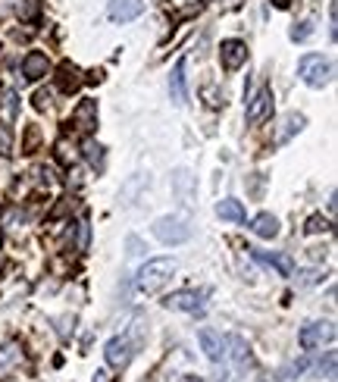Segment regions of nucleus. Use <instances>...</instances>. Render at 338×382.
<instances>
[{
	"instance_id": "obj_36",
	"label": "nucleus",
	"mask_w": 338,
	"mask_h": 382,
	"mask_svg": "<svg viewBox=\"0 0 338 382\" xmlns=\"http://www.w3.org/2000/svg\"><path fill=\"white\" fill-rule=\"evenodd\" d=\"M288 3H291V0H273V6H279V10H285Z\"/></svg>"
},
{
	"instance_id": "obj_16",
	"label": "nucleus",
	"mask_w": 338,
	"mask_h": 382,
	"mask_svg": "<svg viewBox=\"0 0 338 382\" xmlns=\"http://www.w3.org/2000/svg\"><path fill=\"white\" fill-rule=\"evenodd\" d=\"M169 94H172V104L182 106L185 104V60H179L172 66V75H169Z\"/></svg>"
},
{
	"instance_id": "obj_31",
	"label": "nucleus",
	"mask_w": 338,
	"mask_h": 382,
	"mask_svg": "<svg viewBox=\"0 0 338 382\" xmlns=\"http://www.w3.org/2000/svg\"><path fill=\"white\" fill-rule=\"evenodd\" d=\"M50 106V91H38L35 94V110H47Z\"/></svg>"
},
{
	"instance_id": "obj_25",
	"label": "nucleus",
	"mask_w": 338,
	"mask_h": 382,
	"mask_svg": "<svg viewBox=\"0 0 338 382\" xmlns=\"http://www.w3.org/2000/svg\"><path fill=\"white\" fill-rule=\"evenodd\" d=\"M332 225H329V219L323 216V213H313L310 219H307V225H304V232L307 235H319V232H329Z\"/></svg>"
},
{
	"instance_id": "obj_15",
	"label": "nucleus",
	"mask_w": 338,
	"mask_h": 382,
	"mask_svg": "<svg viewBox=\"0 0 338 382\" xmlns=\"http://www.w3.org/2000/svg\"><path fill=\"white\" fill-rule=\"evenodd\" d=\"M254 260L257 263H266V266H273L279 276H291L294 273V263L288 254H269V250H254Z\"/></svg>"
},
{
	"instance_id": "obj_7",
	"label": "nucleus",
	"mask_w": 338,
	"mask_h": 382,
	"mask_svg": "<svg viewBox=\"0 0 338 382\" xmlns=\"http://www.w3.org/2000/svg\"><path fill=\"white\" fill-rule=\"evenodd\" d=\"M244 60H248V44L235 41V38L223 41V47H219V63H223L225 72H235V69H241Z\"/></svg>"
},
{
	"instance_id": "obj_19",
	"label": "nucleus",
	"mask_w": 338,
	"mask_h": 382,
	"mask_svg": "<svg viewBox=\"0 0 338 382\" xmlns=\"http://www.w3.org/2000/svg\"><path fill=\"white\" fill-rule=\"evenodd\" d=\"M250 229H254L260 238H275V235H279V219H275L273 213H260Z\"/></svg>"
},
{
	"instance_id": "obj_17",
	"label": "nucleus",
	"mask_w": 338,
	"mask_h": 382,
	"mask_svg": "<svg viewBox=\"0 0 338 382\" xmlns=\"http://www.w3.org/2000/svg\"><path fill=\"white\" fill-rule=\"evenodd\" d=\"M304 125H307V116H304V113H288V116L282 119V129H279V135H275V141L285 144L288 138L298 135V132L304 129Z\"/></svg>"
},
{
	"instance_id": "obj_8",
	"label": "nucleus",
	"mask_w": 338,
	"mask_h": 382,
	"mask_svg": "<svg viewBox=\"0 0 338 382\" xmlns=\"http://www.w3.org/2000/svg\"><path fill=\"white\" fill-rule=\"evenodd\" d=\"M269 113H273V91H269V88H260L248 104V122L260 125L263 119H269Z\"/></svg>"
},
{
	"instance_id": "obj_37",
	"label": "nucleus",
	"mask_w": 338,
	"mask_h": 382,
	"mask_svg": "<svg viewBox=\"0 0 338 382\" xmlns=\"http://www.w3.org/2000/svg\"><path fill=\"white\" fill-rule=\"evenodd\" d=\"M0 241H3V235H0Z\"/></svg>"
},
{
	"instance_id": "obj_24",
	"label": "nucleus",
	"mask_w": 338,
	"mask_h": 382,
	"mask_svg": "<svg viewBox=\"0 0 338 382\" xmlns=\"http://www.w3.org/2000/svg\"><path fill=\"white\" fill-rule=\"evenodd\" d=\"M41 6H44V0H25V3L19 6V19H22V22H35V19L41 16Z\"/></svg>"
},
{
	"instance_id": "obj_27",
	"label": "nucleus",
	"mask_w": 338,
	"mask_h": 382,
	"mask_svg": "<svg viewBox=\"0 0 338 382\" xmlns=\"http://www.w3.org/2000/svg\"><path fill=\"white\" fill-rule=\"evenodd\" d=\"M288 35H291V41H307V38L313 35V25L310 22H294Z\"/></svg>"
},
{
	"instance_id": "obj_22",
	"label": "nucleus",
	"mask_w": 338,
	"mask_h": 382,
	"mask_svg": "<svg viewBox=\"0 0 338 382\" xmlns=\"http://www.w3.org/2000/svg\"><path fill=\"white\" fill-rule=\"evenodd\" d=\"M0 106H3V116L10 119V122L19 116V97H16L13 88H3V91H0Z\"/></svg>"
},
{
	"instance_id": "obj_32",
	"label": "nucleus",
	"mask_w": 338,
	"mask_h": 382,
	"mask_svg": "<svg viewBox=\"0 0 338 382\" xmlns=\"http://www.w3.org/2000/svg\"><path fill=\"white\" fill-rule=\"evenodd\" d=\"M125 244H129V254H131V257L144 254V244H141V238H135V235H131V238H129V241H125Z\"/></svg>"
},
{
	"instance_id": "obj_3",
	"label": "nucleus",
	"mask_w": 338,
	"mask_h": 382,
	"mask_svg": "<svg viewBox=\"0 0 338 382\" xmlns=\"http://www.w3.org/2000/svg\"><path fill=\"white\" fill-rule=\"evenodd\" d=\"M154 235L160 238L163 244H182L191 238V229H188V223L179 216H160L154 223Z\"/></svg>"
},
{
	"instance_id": "obj_2",
	"label": "nucleus",
	"mask_w": 338,
	"mask_h": 382,
	"mask_svg": "<svg viewBox=\"0 0 338 382\" xmlns=\"http://www.w3.org/2000/svg\"><path fill=\"white\" fill-rule=\"evenodd\" d=\"M298 75L304 85L325 88L332 81V63L323 60L319 54H307V56H300V63H298Z\"/></svg>"
},
{
	"instance_id": "obj_18",
	"label": "nucleus",
	"mask_w": 338,
	"mask_h": 382,
	"mask_svg": "<svg viewBox=\"0 0 338 382\" xmlns=\"http://www.w3.org/2000/svg\"><path fill=\"white\" fill-rule=\"evenodd\" d=\"M216 216H219V219H229V223H244V207H241V200H235V198L219 200V204H216Z\"/></svg>"
},
{
	"instance_id": "obj_33",
	"label": "nucleus",
	"mask_w": 338,
	"mask_h": 382,
	"mask_svg": "<svg viewBox=\"0 0 338 382\" xmlns=\"http://www.w3.org/2000/svg\"><path fill=\"white\" fill-rule=\"evenodd\" d=\"M88 248V223H81L79 225V250H85Z\"/></svg>"
},
{
	"instance_id": "obj_10",
	"label": "nucleus",
	"mask_w": 338,
	"mask_h": 382,
	"mask_svg": "<svg viewBox=\"0 0 338 382\" xmlns=\"http://www.w3.org/2000/svg\"><path fill=\"white\" fill-rule=\"evenodd\" d=\"M47 72H50L47 54H41V50H29V54H25V60H22V75H25V79L38 81V79H44Z\"/></svg>"
},
{
	"instance_id": "obj_13",
	"label": "nucleus",
	"mask_w": 338,
	"mask_h": 382,
	"mask_svg": "<svg viewBox=\"0 0 338 382\" xmlns=\"http://www.w3.org/2000/svg\"><path fill=\"white\" fill-rule=\"evenodd\" d=\"M198 342H200V348H204V354L210 357V360H223V354H225V342H223V335H219L216 329H200L198 332Z\"/></svg>"
},
{
	"instance_id": "obj_20",
	"label": "nucleus",
	"mask_w": 338,
	"mask_h": 382,
	"mask_svg": "<svg viewBox=\"0 0 338 382\" xmlns=\"http://www.w3.org/2000/svg\"><path fill=\"white\" fill-rule=\"evenodd\" d=\"M54 150H56V160H60L63 166H72V163L79 160V150H75V144L69 141L66 135H63L60 141H56V148H54Z\"/></svg>"
},
{
	"instance_id": "obj_4",
	"label": "nucleus",
	"mask_w": 338,
	"mask_h": 382,
	"mask_svg": "<svg viewBox=\"0 0 338 382\" xmlns=\"http://www.w3.org/2000/svg\"><path fill=\"white\" fill-rule=\"evenodd\" d=\"M104 357H106V363H110L113 369H125L131 363V357H135V342H131L129 335L110 338L106 348H104Z\"/></svg>"
},
{
	"instance_id": "obj_9",
	"label": "nucleus",
	"mask_w": 338,
	"mask_h": 382,
	"mask_svg": "<svg viewBox=\"0 0 338 382\" xmlns=\"http://www.w3.org/2000/svg\"><path fill=\"white\" fill-rule=\"evenodd\" d=\"M141 13H144L141 0H110V6H106V16H110L113 22H131V19H138Z\"/></svg>"
},
{
	"instance_id": "obj_30",
	"label": "nucleus",
	"mask_w": 338,
	"mask_h": 382,
	"mask_svg": "<svg viewBox=\"0 0 338 382\" xmlns=\"http://www.w3.org/2000/svg\"><path fill=\"white\" fill-rule=\"evenodd\" d=\"M38 125H29V138H25V154H31V150H35V144H38Z\"/></svg>"
},
{
	"instance_id": "obj_35",
	"label": "nucleus",
	"mask_w": 338,
	"mask_h": 382,
	"mask_svg": "<svg viewBox=\"0 0 338 382\" xmlns=\"http://www.w3.org/2000/svg\"><path fill=\"white\" fill-rule=\"evenodd\" d=\"M94 382H110V376H106L104 369H97V373H94Z\"/></svg>"
},
{
	"instance_id": "obj_5",
	"label": "nucleus",
	"mask_w": 338,
	"mask_h": 382,
	"mask_svg": "<svg viewBox=\"0 0 338 382\" xmlns=\"http://www.w3.org/2000/svg\"><path fill=\"white\" fill-rule=\"evenodd\" d=\"M207 288H200V292H194V288H188V292H175L166 298V307L169 310H185V313H200L204 310V298H207Z\"/></svg>"
},
{
	"instance_id": "obj_26",
	"label": "nucleus",
	"mask_w": 338,
	"mask_h": 382,
	"mask_svg": "<svg viewBox=\"0 0 338 382\" xmlns=\"http://www.w3.org/2000/svg\"><path fill=\"white\" fill-rule=\"evenodd\" d=\"M172 182H175V191H179L182 204H188V185H191V175H188V169H179V173L172 175Z\"/></svg>"
},
{
	"instance_id": "obj_11",
	"label": "nucleus",
	"mask_w": 338,
	"mask_h": 382,
	"mask_svg": "<svg viewBox=\"0 0 338 382\" xmlns=\"http://www.w3.org/2000/svg\"><path fill=\"white\" fill-rule=\"evenodd\" d=\"M22 360H25V354H22V344L19 342L0 344V379H6L16 367H22Z\"/></svg>"
},
{
	"instance_id": "obj_21",
	"label": "nucleus",
	"mask_w": 338,
	"mask_h": 382,
	"mask_svg": "<svg viewBox=\"0 0 338 382\" xmlns=\"http://www.w3.org/2000/svg\"><path fill=\"white\" fill-rule=\"evenodd\" d=\"M223 342L232 348V360H235V363H241V367H244V363L250 360L248 344H244V338H241V335H229V338H223Z\"/></svg>"
},
{
	"instance_id": "obj_23",
	"label": "nucleus",
	"mask_w": 338,
	"mask_h": 382,
	"mask_svg": "<svg viewBox=\"0 0 338 382\" xmlns=\"http://www.w3.org/2000/svg\"><path fill=\"white\" fill-rule=\"evenodd\" d=\"M81 150H85V157H88V163H91L94 173H100V169H104V148H100L97 141H91V138H88Z\"/></svg>"
},
{
	"instance_id": "obj_1",
	"label": "nucleus",
	"mask_w": 338,
	"mask_h": 382,
	"mask_svg": "<svg viewBox=\"0 0 338 382\" xmlns=\"http://www.w3.org/2000/svg\"><path fill=\"white\" fill-rule=\"evenodd\" d=\"M172 273H175V260H169V257L147 260L141 269H138V288L147 292V294H154V292H160L169 279H172Z\"/></svg>"
},
{
	"instance_id": "obj_34",
	"label": "nucleus",
	"mask_w": 338,
	"mask_h": 382,
	"mask_svg": "<svg viewBox=\"0 0 338 382\" xmlns=\"http://www.w3.org/2000/svg\"><path fill=\"white\" fill-rule=\"evenodd\" d=\"M300 276H304V279H300V285H313V282L319 279V273H316V269H307V273H300Z\"/></svg>"
},
{
	"instance_id": "obj_28",
	"label": "nucleus",
	"mask_w": 338,
	"mask_h": 382,
	"mask_svg": "<svg viewBox=\"0 0 338 382\" xmlns=\"http://www.w3.org/2000/svg\"><path fill=\"white\" fill-rule=\"evenodd\" d=\"M10 150H13L10 129H6V125H0V157H10Z\"/></svg>"
},
{
	"instance_id": "obj_29",
	"label": "nucleus",
	"mask_w": 338,
	"mask_h": 382,
	"mask_svg": "<svg viewBox=\"0 0 338 382\" xmlns=\"http://www.w3.org/2000/svg\"><path fill=\"white\" fill-rule=\"evenodd\" d=\"M72 207H75V198H63V204L60 207H54V210H50V216H63V213H69V210H72Z\"/></svg>"
},
{
	"instance_id": "obj_6",
	"label": "nucleus",
	"mask_w": 338,
	"mask_h": 382,
	"mask_svg": "<svg viewBox=\"0 0 338 382\" xmlns=\"http://www.w3.org/2000/svg\"><path fill=\"white\" fill-rule=\"evenodd\" d=\"M332 338H335V326L332 323H307L304 329H300L298 342H300V348L304 351H313L323 342H332Z\"/></svg>"
},
{
	"instance_id": "obj_12",
	"label": "nucleus",
	"mask_w": 338,
	"mask_h": 382,
	"mask_svg": "<svg viewBox=\"0 0 338 382\" xmlns=\"http://www.w3.org/2000/svg\"><path fill=\"white\" fill-rule=\"evenodd\" d=\"M72 122H75V129L85 132V135L97 129V100H81L72 113Z\"/></svg>"
},
{
	"instance_id": "obj_14",
	"label": "nucleus",
	"mask_w": 338,
	"mask_h": 382,
	"mask_svg": "<svg viewBox=\"0 0 338 382\" xmlns=\"http://www.w3.org/2000/svg\"><path fill=\"white\" fill-rule=\"evenodd\" d=\"M56 88H60L63 94H72L81 88V72L79 66H72V63H63L60 69H56Z\"/></svg>"
}]
</instances>
